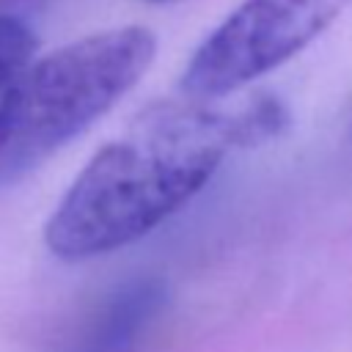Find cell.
Returning <instances> with one entry per match:
<instances>
[{
    "label": "cell",
    "mask_w": 352,
    "mask_h": 352,
    "mask_svg": "<svg viewBox=\"0 0 352 352\" xmlns=\"http://www.w3.org/2000/svg\"><path fill=\"white\" fill-rule=\"evenodd\" d=\"M154 52L148 28L124 25L28 63L0 91V190L22 182L126 96Z\"/></svg>",
    "instance_id": "2"
},
{
    "label": "cell",
    "mask_w": 352,
    "mask_h": 352,
    "mask_svg": "<svg viewBox=\"0 0 352 352\" xmlns=\"http://www.w3.org/2000/svg\"><path fill=\"white\" fill-rule=\"evenodd\" d=\"M349 0H245L192 52L182 91L223 99L278 69L319 38Z\"/></svg>",
    "instance_id": "3"
},
{
    "label": "cell",
    "mask_w": 352,
    "mask_h": 352,
    "mask_svg": "<svg viewBox=\"0 0 352 352\" xmlns=\"http://www.w3.org/2000/svg\"><path fill=\"white\" fill-rule=\"evenodd\" d=\"M33 52H36L33 30L22 19L11 14H0V91L30 63Z\"/></svg>",
    "instance_id": "4"
},
{
    "label": "cell",
    "mask_w": 352,
    "mask_h": 352,
    "mask_svg": "<svg viewBox=\"0 0 352 352\" xmlns=\"http://www.w3.org/2000/svg\"><path fill=\"white\" fill-rule=\"evenodd\" d=\"M146 3H170V0H146Z\"/></svg>",
    "instance_id": "5"
},
{
    "label": "cell",
    "mask_w": 352,
    "mask_h": 352,
    "mask_svg": "<svg viewBox=\"0 0 352 352\" xmlns=\"http://www.w3.org/2000/svg\"><path fill=\"white\" fill-rule=\"evenodd\" d=\"M220 99H162L102 146L44 223V245L63 261L126 248L176 214L236 148L280 132L286 113L272 96L223 107Z\"/></svg>",
    "instance_id": "1"
}]
</instances>
